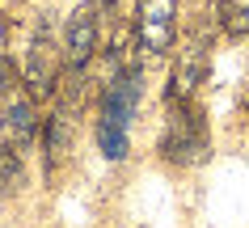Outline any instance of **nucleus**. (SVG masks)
I'll return each mask as SVG.
<instances>
[{
	"label": "nucleus",
	"instance_id": "f257e3e1",
	"mask_svg": "<svg viewBox=\"0 0 249 228\" xmlns=\"http://www.w3.org/2000/svg\"><path fill=\"white\" fill-rule=\"evenodd\" d=\"M140 89H144L140 64L114 68L102 102V123H97V140H102V152L110 161H127V127H131V114L140 106Z\"/></svg>",
	"mask_w": 249,
	"mask_h": 228
},
{
	"label": "nucleus",
	"instance_id": "f03ea898",
	"mask_svg": "<svg viewBox=\"0 0 249 228\" xmlns=\"http://www.w3.org/2000/svg\"><path fill=\"white\" fill-rule=\"evenodd\" d=\"M207 148L211 144H207V119H203V110H198L190 97L173 102L157 152L169 165H203L207 161Z\"/></svg>",
	"mask_w": 249,
	"mask_h": 228
},
{
	"label": "nucleus",
	"instance_id": "7ed1b4c3",
	"mask_svg": "<svg viewBox=\"0 0 249 228\" xmlns=\"http://www.w3.org/2000/svg\"><path fill=\"white\" fill-rule=\"evenodd\" d=\"M59 76H64V64H59V51H55V38L47 26H34L26 42V64H21V85L30 89L34 102H47L59 89Z\"/></svg>",
	"mask_w": 249,
	"mask_h": 228
},
{
	"label": "nucleus",
	"instance_id": "20e7f679",
	"mask_svg": "<svg viewBox=\"0 0 249 228\" xmlns=\"http://www.w3.org/2000/svg\"><path fill=\"white\" fill-rule=\"evenodd\" d=\"M131 30L140 55H169L178 42V0H140Z\"/></svg>",
	"mask_w": 249,
	"mask_h": 228
},
{
	"label": "nucleus",
	"instance_id": "39448f33",
	"mask_svg": "<svg viewBox=\"0 0 249 228\" xmlns=\"http://www.w3.org/2000/svg\"><path fill=\"white\" fill-rule=\"evenodd\" d=\"M0 123H4V135H9V144H17L21 152H30L34 148V140H38V106H34V97H30V89L21 81L4 93V106H0Z\"/></svg>",
	"mask_w": 249,
	"mask_h": 228
},
{
	"label": "nucleus",
	"instance_id": "423d86ee",
	"mask_svg": "<svg viewBox=\"0 0 249 228\" xmlns=\"http://www.w3.org/2000/svg\"><path fill=\"white\" fill-rule=\"evenodd\" d=\"M97 42H102V9L97 4H80L64 26V59H68V68H85L97 55Z\"/></svg>",
	"mask_w": 249,
	"mask_h": 228
},
{
	"label": "nucleus",
	"instance_id": "0eeeda50",
	"mask_svg": "<svg viewBox=\"0 0 249 228\" xmlns=\"http://www.w3.org/2000/svg\"><path fill=\"white\" fill-rule=\"evenodd\" d=\"M76 106H64L55 102L51 119H47V131H42V165H47V177L59 174V165L68 161V152L76 144Z\"/></svg>",
	"mask_w": 249,
	"mask_h": 228
},
{
	"label": "nucleus",
	"instance_id": "6e6552de",
	"mask_svg": "<svg viewBox=\"0 0 249 228\" xmlns=\"http://www.w3.org/2000/svg\"><path fill=\"white\" fill-rule=\"evenodd\" d=\"M203 76H207V42L195 38L190 47H182L178 64H173V76H169V102H182V97H190L198 85H203Z\"/></svg>",
	"mask_w": 249,
	"mask_h": 228
},
{
	"label": "nucleus",
	"instance_id": "1a4fd4ad",
	"mask_svg": "<svg viewBox=\"0 0 249 228\" xmlns=\"http://www.w3.org/2000/svg\"><path fill=\"white\" fill-rule=\"evenodd\" d=\"M26 186V161H21V148L17 144H0V199H13Z\"/></svg>",
	"mask_w": 249,
	"mask_h": 228
},
{
	"label": "nucleus",
	"instance_id": "9d476101",
	"mask_svg": "<svg viewBox=\"0 0 249 228\" xmlns=\"http://www.w3.org/2000/svg\"><path fill=\"white\" fill-rule=\"evenodd\" d=\"M93 4H97L106 17H114V13H118V0H93Z\"/></svg>",
	"mask_w": 249,
	"mask_h": 228
},
{
	"label": "nucleus",
	"instance_id": "9b49d317",
	"mask_svg": "<svg viewBox=\"0 0 249 228\" xmlns=\"http://www.w3.org/2000/svg\"><path fill=\"white\" fill-rule=\"evenodd\" d=\"M245 110H249V93H245Z\"/></svg>",
	"mask_w": 249,
	"mask_h": 228
}]
</instances>
